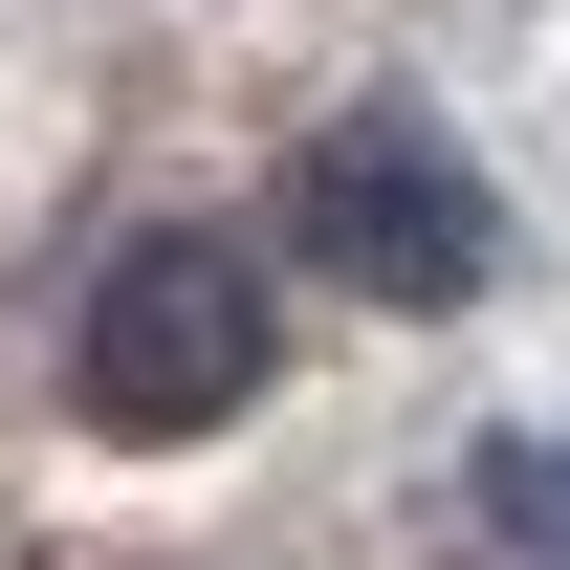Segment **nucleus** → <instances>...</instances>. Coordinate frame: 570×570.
Returning a JSON list of instances; mask_svg holds the SVG:
<instances>
[{
  "label": "nucleus",
  "mask_w": 570,
  "mask_h": 570,
  "mask_svg": "<svg viewBox=\"0 0 570 570\" xmlns=\"http://www.w3.org/2000/svg\"><path fill=\"white\" fill-rule=\"evenodd\" d=\"M483 527H504V549H549V570H570V439H504V461H483Z\"/></svg>",
  "instance_id": "3"
},
{
  "label": "nucleus",
  "mask_w": 570,
  "mask_h": 570,
  "mask_svg": "<svg viewBox=\"0 0 570 570\" xmlns=\"http://www.w3.org/2000/svg\"><path fill=\"white\" fill-rule=\"evenodd\" d=\"M242 395H264V264H242V242H132V264L88 285V330H67V417L88 439L176 461V439H219Z\"/></svg>",
  "instance_id": "1"
},
{
  "label": "nucleus",
  "mask_w": 570,
  "mask_h": 570,
  "mask_svg": "<svg viewBox=\"0 0 570 570\" xmlns=\"http://www.w3.org/2000/svg\"><path fill=\"white\" fill-rule=\"evenodd\" d=\"M285 242L352 285V307H461V285L504 264V219H483V176L439 132H395V110H352V132L285 176Z\"/></svg>",
  "instance_id": "2"
}]
</instances>
